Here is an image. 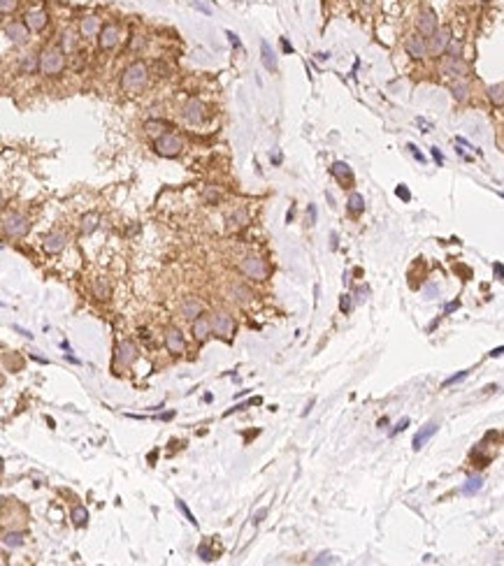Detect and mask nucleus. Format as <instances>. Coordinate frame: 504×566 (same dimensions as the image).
Listing matches in <instances>:
<instances>
[{
    "instance_id": "393cba45",
    "label": "nucleus",
    "mask_w": 504,
    "mask_h": 566,
    "mask_svg": "<svg viewBox=\"0 0 504 566\" xmlns=\"http://www.w3.org/2000/svg\"><path fill=\"white\" fill-rule=\"evenodd\" d=\"M40 68V56H35V54H26L21 58V72L23 75H33L35 70Z\"/></svg>"
},
{
    "instance_id": "c9c22d12",
    "label": "nucleus",
    "mask_w": 504,
    "mask_h": 566,
    "mask_svg": "<svg viewBox=\"0 0 504 566\" xmlns=\"http://www.w3.org/2000/svg\"><path fill=\"white\" fill-rule=\"evenodd\" d=\"M95 297H98V299H109V285H107V283H102V281L95 283Z\"/></svg>"
},
{
    "instance_id": "e433bc0d",
    "label": "nucleus",
    "mask_w": 504,
    "mask_h": 566,
    "mask_svg": "<svg viewBox=\"0 0 504 566\" xmlns=\"http://www.w3.org/2000/svg\"><path fill=\"white\" fill-rule=\"evenodd\" d=\"M230 221L232 223L237 221V225H246V223H249V216H246L244 209H237L235 214H230Z\"/></svg>"
},
{
    "instance_id": "603ef678",
    "label": "nucleus",
    "mask_w": 504,
    "mask_h": 566,
    "mask_svg": "<svg viewBox=\"0 0 504 566\" xmlns=\"http://www.w3.org/2000/svg\"><path fill=\"white\" fill-rule=\"evenodd\" d=\"M193 7H198L200 12H205V14H212V9L207 7L205 2H200V0H195V2H193Z\"/></svg>"
},
{
    "instance_id": "ddd939ff",
    "label": "nucleus",
    "mask_w": 504,
    "mask_h": 566,
    "mask_svg": "<svg viewBox=\"0 0 504 566\" xmlns=\"http://www.w3.org/2000/svg\"><path fill=\"white\" fill-rule=\"evenodd\" d=\"M119 40H121V31H119V26L109 23V26H105V28L100 31L98 44H100V49H114V46L119 44Z\"/></svg>"
},
{
    "instance_id": "6e6552de",
    "label": "nucleus",
    "mask_w": 504,
    "mask_h": 566,
    "mask_svg": "<svg viewBox=\"0 0 504 566\" xmlns=\"http://www.w3.org/2000/svg\"><path fill=\"white\" fill-rule=\"evenodd\" d=\"M407 54L412 56V58H425L428 56V51H430V44L425 42V38L420 35V33H416V35H409L407 38Z\"/></svg>"
},
{
    "instance_id": "4d7b16f0",
    "label": "nucleus",
    "mask_w": 504,
    "mask_h": 566,
    "mask_svg": "<svg viewBox=\"0 0 504 566\" xmlns=\"http://www.w3.org/2000/svg\"><path fill=\"white\" fill-rule=\"evenodd\" d=\"M205 198H207V200H212V202H216V200H219V193H214V188H207Z\"/></svg>"
},
{
    "instance_id": "37998d69",
    "label": "nucleus",
    "mask_w": 504,
    "mask_h": 566,
    "mask_svg": "<svg viewBox=\"0 0 504 566\" xmlns=\"http://www.w3.org/2000/svg\"><path fill=\"white\" fill-rule=\"evenodd\" d=\"M314 564H316V566H321V564H337V559L332 557V555H321V557L314 559Z\"/></svg>"
},
{
    "instance_id": "c03bdc74",
    "label": "nucleus",
    "mask_w": 504,
    "mask_h": 566,
    "mask_svg": "<svg viewBox=\"0 0 504 566\" xmlns=\"http://www.w3.org/2000/svg\"><path fill=\"white\" fill-rule=\"evenodd\" d=\"M14 7H16V0H0V9H2V14H9Z\"/></svg>"
},
{
    "instance_id": "8fccbe9b",
    "label": "nucleus",
    "mask_w": 504,
    "mask_h": 566,
    "mask_svg": "<svg viewBox=\"0 0 504 566\" xmlns=\"http://www.w3.org/2000/svg\"><path fill=\"white\" fill-rule=\"evenodd\" d=\"M430 151H432V158H435V162H437V165H444V156H442V151H439L437 146H432Z\"/></svg>"
},
{
    "instance_id": "2eb2a0df",
    "label": "nucleus",
    "mask_w": 504,
    "mask_h": 566,
    "mask_svg": "<svg viewBox=\"0 0 504 566\" xmlns=\"http://www.w3.org/2000/svg\"><path fill=\"white\" fill-rule=\"evenodd\" d=\"M165 346H168V351L175 353V355L183 353V348H186V341H183L182 329H179V327H168V329H165Z\"/></svg>"
},
{
    "instance_id": "dca6fc26",
    "label": "nucleus",
    "mask_w": 504,
    "mask_h": 566,
    "mask_svg": "<svg viewBox=\"0 0 504 566\" xmlns=\"http://www.w3.org/2000/svg\"><path fill=\"white\" fill-rule=\"evenodd\" d=\"M65 246H68V235H65V232H51V235L45 239L42 248H45L49 255H56V253H61Z\"/></svg>"
},
{
    "instance_id": "20e7f679",
    "label": "nucleus",
    "mask_w": 504,
    "mask_h": 566,
    "mask_svg": "<svg viewBox=\"0 0 504 566\" xmlns=\"http://www.w3.org/2000/svg\"><path fill=\"white\" fill-rule=\"evenodd\" d=\"M182 139L172 135V132H165L163 137L156 139V153L163 156V158H177L182 153Z\"/></svg>"
},
{
    "instance_id": "72a5a7b5",
    "label": "nucleus",
    "mask_w": 504,
    "mask_h": 566,
    "mask_svg": "<svg viewBox=\"0 0 504 566\" xmlns=\"http://www.w3.org/2000/svg\"><path fill=\"white\" fill-rule=\"evenodd\" d=\"M451 93H453V98L456 100H467V93H469V88H467V84H453L451 86Z\"/></svg>"
},
{
    "instance_id": "f3484780",
    "label": "nucleus",
    "mask_w": 504,
    "mask_h": 566,
    "mask_svg": "<svg viewBox=\"0 0 504 566\" xmlns=\"http://www.w3.org/2000/svg\"><path fill=\"white\" fill-rule=\"evenodd\" d=\"M46 23H49V14L42 12V9H38V12H28V14H26V26H28L33 33L45 31Z\"/></svg>"
},
{
    "instance_id": "0eeeda50",
    "label": "nucleus",
    "mask_w": 504,
    "mask_h": 566,
    "mask_svg": "<svg viewBox=\"0 0 504 566\" xmlns=\"http://www.w3.org/2000/svg\"><path fill=\"white\" fill-rule=\"evenodd\" d=\"M137 355H139L137 346H135V341H130V339L121 341L119 348H116V362H119L121 367H130V364L137 360Z\"/></svg>"
},
{
    "instance_id": "6e6d98bb",
    "label": "nucleus",
    "mask_w": 504,
    "mask_h": 566,
    "mask_svg": "<svg viewBox=\"0 0 504 566\" xmlns=\"http://www.w3.org/2000/svg\"><path fill=\"white\" fill-rule=\"evenodd\" d=\"M226 35H228V40H230V44H232V46H239V38H237L235 33H232V31H226Z\"/></svg>"
},
{
    "instance_id": "a18cd8bd",
    "label": "nucleus",
    "mask_w": 504,
    "mask_h": 566,
    "mask_svg": "<svg viewBox=\"0 0 504 566\" xmlns=\"http://www.w3.org/2000/svg\"><path fill=\"white\" fill-rule=\"evenodd\" d=\"M439 295V285H435V283H430V285H425V297L432 299Z\"/></svg>"
},
{
    "instance_id": "f8f14e48",
    "label": "nucleus",
    "mask_w": 504,
    "mask_h": 566,
    "mask_svg": "<svg viewBox=\"0 0 504 566\" xmlns=\"http://www.w3.org/2000/svg\"><path fill=\"white\" fill-rule=\"evenodd\" d=\"M212 327H214V332L219 334V337L223 339H228L232 332H235V321H232V316L230 314H216L214 316V321H212Z\"/></svg>"
},
{
    "instance_id": "79ce46f5",
    "label": "nucleus",
    "mask_w": 504,
    "mask_h": 566,
    "mask_svg": "<svg viewBox=\"0 0 504 566\" xmlns=\"http://www.w3.org/2000/svg\"><path fill=\"white\" fill-rule=\"evenodd\" d=\"M407 427H409V418H402V420L397 422L395 427L390 429V436H395V434H400V432H405Z\"/></svg>"
},
{
    "instance_id": "3c124183",
    "label": "nucleus",
    "mask_w": 504,
    "mask_h": 566,
    "mask_svg": "<svg viewBox=\"0 0 504 566\" xmlns=\"http://www.w3.org/2000/svg\"><path fill=\"white\" fill-rule=\"evenodd\" d=\"M268 515V508H260V511H256V515H253V525H258L263 518Z\"/></svg>"
},
{
    "instance_id": "a878e982",
    "label": "nucleus",
    "mask_w": 504,
    "mask_h": 566,
    "mask_svg": "<svg viewBox=\"0 0 504 566\" xmlns=\"http://www.w3.org/2000/svg\"><path fill=\"white\" fill-rule=\"evenodd\" d=\"M144 130H146V135L149 137H153V139H158V137H163L165 135V123L163 121H146L144 123Z\"/></svg>"
},
{
    "instance_id": "bf43d9fd",
    "label": "nucleus",
    "mask_w": 504,
    "mask_h": 566,
    "mask_svg": "<svg viewBox=\"0 0 504 566\" xmlns=\"http://www.w3.org/2000/svg\"><path fill=\"white\" fill-rule=\"evenodd\" d=\"M500 355H504V346H500V348H493V351H490V358H500Z\"/></svg>"
},
{
    "instance_id": "5701e85b",
    "label": "nucleus",
    "mask_w": 504,
    "mask_h": 566,
    "mask_svg": "<svg viewBox=\"0 0 504 566\" xmlns=\"http://www.w3.org/2000/svg\"><path fill=\"white\" fill-rule=\"evenodd\" d=\"M346 204H349V214H353V216H360L365 211V198L360 193H351Z\"/></svg>"
},
{
    "instance_id": "aec40b11",
    "label": "nucleus",
    "mask_w": 504,
    "mask_h": 566,
    "mask_svg": "<svg viewBox=\"0 0 504 566\" xmlns=\"http://www.w3.org/2000/svg\"><path fill=\"white\" fill-rule=\"evenodd\" d=\"M330 174L335 176V179H339L344 184V188L349 184H353V174H351V167L346 165V162H342V161H337V162H332V167H330Z\"/></svg>"
},
{
    "instance_id": "4c0bfd02",
    "label": "nucleus",
    "mask_w": 504,
    "mask_h": 566,
    "mask_svg": "<svg viewBox=\"0 0 504 566\" xmlns=\"http://www.w3.org/2000/svg\"><path fill=\"white\" fill-rule=\"evenodd\" d=\"M467 369H462V371H458V374H453L451 378H446V381L442 383V388H449V385H453V383H458V381H462V378H467Z\"/></svg>"
},
{
    "instance_id": "c756f323",
    "label": "nucleus",
    "mask_w": 504,
    "mask_h": 566,
    "mask_svg": "<svg viewBox=\"0 0 504 566\" xmlns=\"http://www.w3.org/2000/svg\"><path fill=\"white\" fill-rule=\"evenodd\" d=\"M70 518L75 522V527H84L86 522H89V511H86V506H75L72 513H70Z\"/></svg>"
},
{
    "instance_id": "2f4dec72",
    "label": "nucleus",
    "mask_w": 504,
    "mask_h": 566,
    "mask_svg": "<svg viewBox=\"0 0 504 566\" xmlns=\"http://www.w3.org/2000/svg\"><path fill=\"white\" fill-rule=\"evenodd\" d=\"M98 223H100L98 214H93V211H91V214H86L84 218H82V232H84V235H91L93 230L98 228Z\"/></svg>"
},
{
    "instance_id": "49530a36",
    "label": "nucleus",
    "mask_w": 504,
    "mask_h": 566,
    "mask_svg": "<svg viewBox=\"0 0 504 566\" xmlns=\"http://www.w3.org/2000/svg\"><path fill=\"white\" fill-rule=\"evenodd\" d=\"M407 149H409V153H412V156H413V158H416L418 162H425V156H423V153H420L413 144H407Z\"/></svg>"
},
{
    "instance_id": "1a4fd4ad",
    "label": "nucleus",
    "mask_w": 504,
    "mask_h": 566,
    "mask_svg": "<svg viewBox=\"0 0 504 566\" xmlns=\"http://www.w3.org/2000/svg\"><path fill=\"white\" fill-rule=\"evenodd\" d=\"M451 40H453V35H451V28H449V26H444V28H437L435 35L430 38V51H432V54H437V56L444 54V51L449 49Z\"/></svg>"
},
{
    "instance_id": "de8ad7c7",
    "label": "nucleus",
    "mask_w": 504,
    "mask_h": 566,
    "mask_svg": "<svg viewBox=\"0 0 504 566\" xmlns=\"http://www.w3.org/2000/svg\"><path fill=\"white\" fill-rule=\"evenodd\" d=\"M316 204H309V209H307V218H309V225H316Z\"/></svg>"
},
{
    "instance_id": "cd10ccee",
    "label": "nucleus",
    "mask_w": 504,
    "mask_h": 566,
    "mask_svg": "<svg viewBox=\"0 0 504 566\" xmlns=\"http://www.w3.org/2000/svg\"><path fill=\"white\" fill-rule=\"evenodd\" d=\"M488 98L495 107H502L504 105V84H493L488 86Z\"/></svg>"
},
{
    "instance_id": "58836bf2",
    "label": "nucleus",
    "mask_w": 504,
    "mask_h": 566,
    "mask_svg": "<svg viewBox=\"0 0 504 566\" xmlns=\"http://www.w3.org/2000/svg\"><path fill=\"white\" fill-rule=\"evenodd\" d=\"M198 555H200L202 559H205V562H214V557H216L214 552L209 550V545H207V543H202V545L198 548Z\"/></svg>"
},
{
    "instance_id": "c85d7f7f",
    "label": "nucleus",
    "mask_w": 504,
    "mask_h": 566,
    "mask_svg": "<svg viewBox=\"0 0 504 566\" xmlns=\"http://www.w3.org/2000/svg\"><path fill=\"white\" fill-rule=\"evenodd\" d=\"M232 295H235V299L239 302V304H246V302H251V299H253L251 288H246V285H242V283L232 285Z\"/></svg>"
},
{
    "instance_id": "f257e3e1",
    "label": "nucleus",
    "mask_w": 504,
    "mask_h": 566,
    "mask_svg": "<svg viewBox=\"0 0 504 566\" xmlns=\"http://www.w3.org/2000/svg\"><path fill=\"white\" fill-rule=\"evenodd\" d=\"M146 79H149V68L142 61H135L123 70L121 88L126 93H139L146 86Z\"/></svg>"
},
{
    "instance_id": "a211bd4d",
    "label": "nucleus",
    "mask_w": 504,
    "mask_h": 566,
    "mask_svg": "<svg viewBox=\"0 0 504 566\" xmlns=\"http://www.w3.org/2000/svg\"><path fill=\"white\" fill-rule=\"evenodd\" d=\"M437 429H439V425H437V422H428V425H425V427L420 429L418 434L413 436V441H412L413 450H420V448H423V445L428 444L430 439H432V436L437 434Z\"/></svg>"
},
{
    "instance_id": "412c9836",
    "label": "nucleus",
    "mask_w": 504,
    "mask_h": 566,
    "mask_svg": "<svg viewBox=\"0 0 504 566\" xmlns=\"http://www.w3.org/2000/svg\"><path fill=\"white\" fill-rule=\"evenodd\" d=\"M100 19L98 16H84L82 19V23H79V33L84 35V38H93V35H100Z\"/></svg>"
},
{
    "instance_id": "09e8293b",
    "label": "nucleus",
    "mask_w": 504,
    "mask_h": 566,
    "mask_svg": "<svg viewBox=\"0 0 504 566\" xmlns=\"http://www.w3.org/2000/svg\"><path fill=\"white\" fill-rule=\"evenodd\" d=\"M449 56H460V42H458V40H451V44H449Z\"/></svg>"
},
{
    "instance_id": "864d4df0",
    "label": "nucleus",
    "mask_w": 504,
    "mask_h": 566,
    "mask_svg": "<svg viewBox=\"0 0 504 566\" xmlns=\"http://www.w3.org/2000/svg\"><path fill=\"white\" fill-rule=\"evenodd\" d=\"M458 306H460V302H458V299H456V302H449V304L444 306V314H451V311H456Z\"/></svg>"
},
{
    "instance_id": "f704fd0d",
    "label": "nucleus",
    "mask_w": 504,
    "mask_h": 566,
    "mask_svg": "<svg viewBox=\"0 0 504 566\" xmlns=\"http://www.w3.org/2000/svg\"><path fill=\"white\" fill-rule=\"evenodd\" d=\"M61 38H63V40H61V42H63V44H61V46H63V51H72V49L77 46V40H75V35H72L70 31H65V33L61 35Z\"/></svg>"
},
{
    "instance_id": "e2e57ef3",
    "label": "nucleus",
    "mask_w": 504,
    "mask_h": 566,
    "mask_svg": "<svg viewBox=\"0 0 504 566\" xmlns=\"http://www.w3.org/2000/svg\"><path fill=\"white\" fill-rule=\"evenodd\" d=\"M502 198H504V193H502Z\"/></svg>"
},
{
    "instance_id": "7c9ffc66",
    "label": "nucleus",
    "mask_w": 504,
    "mask_h": 566,
    "mask_svg": "<svg viewBox=\"0 0 504 566\" xmlns=\"http://www.w3.org/2000/svg\"><path fill=\"white\" fill-rule=\"evenodd\" d=\"M2 545H5L7 550H9V548L14 550V548L23 545V534H19V531H7V534L2 536Z\"/></svg>"
},
{
    "instance_id": "a19ab883",
    "label": "nucleus",
    "mask_w": 504,
    "mask_h": 566,
    "mask_svg": "<svg viewBox=\"0 0 504 566\" xmlns=\"http://www.w3.org/2000/svg\"><path fill=\"white\" fill-rule=\"evenodd\" d=\"M339 311H342V314H349V311H351V295H342V299H339Z\"/></svg>"
},
{
    "instance_id": "9d476101",
    "label": "nucleus",
    "mask_w": 504,
    "mask_h": 566,
    "mask_svg": "<svg viewBox=\"0 0 504 566\" xmlns=\"http://www.w3.org/2000/svg\"><path fill=\"white\" fill-rule=\"evenodd\" d=\"M183 119L188 123H193V125L202 123L205 121V105H202L198 98H191L186 105H183Z\"/></svg>"
},
{
    "instance_id": "39448f33",
    "label": "nucleus",
    "mask_w": 504,
    "mask_h": 566,
    "mask_svg": "<svg viewBox=\"0 0 504 566\" xmlns=\"http://www.w3.org/2000/svg\"><path fill=\"white\" fill-rule=\"evenodd\" d=\"M242 272H244L246 276H251V279H258V281H263V279H268V265H265V260H260L258 255H246L244 260H242Z\"/></svg>"
},
{
    "instance_id": "052dcab7",
    "label": "nucleus",
    "mask_w": 504,
    "mask_h": 566,
    "mask_svg": "<svg viewBox=\"0 0 504 566\" xmlns=\"http://www.w3.org/2000/svg\"><path fill=\"white\" fill-rule=\"evenodd\" d=\"M367 288H358V302H363V299H367Z\"/></svg>"
},
{
    "instance_id": "423d86ee",
    "label": "nucleus",
    "mask_w": 504,
    "mask_h": 566,
    "mask_svg": "<svg viewBox=\"0 0 504 566\" xmlns=\"http://www.w3.org/2000/svg\"><path fill=\"white\" fill-rule=\"evenodd\" d=\"M442 72L449 77H456V79H462V77H467L469 68H467V63L460 56H446L442 63Z\"/></svg>"
},
{
    "instance_id": "13d9d810",
    "label": "nucleus",
    "mask_w": 504,
    "mask_h": 566,
    "mask_svg": "<svg viewBox=\"0 0 504 566\" xmlns=\"http://www.w3.org/2000/svg\"><path fill=\"white\" fill-rule=\"evenodd\" d=\"M281 46H283V51H286V54H293V46H290V42L286 38H281Z\"/></svg>"
},
{
    "instance_id": "6ab92c4d",
    "label": "nucleus",
    "mask_w": 504,
    "mask_h": 566,
    "mask_svg": "<svg viewBox=\"0 0 504 566\" xmlns=\"http://www.w3.org/2000/svg\"><path fill=\"white\" fill-rule=\"evenodd\" d=\"M214 332V327H212V321L209 318H205V316H198L195 318V323H193V337H195V341H205L209 334Z\"/></svg>"
},
{
    "instance_id": "473e14b6",
    "label": "nucleus",
    "mask_w": 504,
    "mask_h": 566,
    "mask_svg": "<svg viewBox=\"0 0 504 566\" xmlns=\"http://www.w3.org/2000/svg\"><path fill=\"white\" fill-rule=\"evenodd\" d=\"M177 508H179V511L183 513V518H186V520L191 522L193 527H198V520H195V515L191 513V508L186 506V501H183V499H177Z\"/></svg>"
},
{
    "instance_id": "680f3d73",
    "label": "nucleus",
    "mask_w": 504,
    "mask_h": 566,
    "mask_svg": "<svg viewBox=\"0 0 504 566\" xmlns=\"http://www.w3.org/2000/svg\"><path fill=\"white\" fill-rule=\"evenodd\" d=\"M418 125L420 128H425V132H430V128H432V125H430L428 121H423V119H418Z\"/></svg>"
},
{
    "instance_id": "4468645a",
    "label": "nucleus",
    "mask_w": 504,
    "mask_h": 566,
    "mask_svg": "<svg viewBox=\"0 0 504 566\" xmlns=\"http://www.w3.org/2000/svg\"><path fill=\"white\" fill-rule=\"evenodd\" d=\"M31 33L33 31L26 26V23H9L7 28H5V35H7V40L12 44H23V42H28Z\"/></svg>"
},
{
    "instance_id": "bb28decb",
    "label": "nucleus",
    "mask_w": 504,
    "mask_h": 566,
    "mask_svg": "<svg viewBox=\"0 0 504 566\" xmlns=\"http://www.w3.org/2000/svg\"><path fill=\"white\" fill-rule=\"evenodd\" d=\"M481 487H483V478L481 476H472V478H467V483L462 485V494L472 497V494H476Z\"/></svg>"
},
{
    "instance_id": "5fc2aeb1",
    "label": "nucleus",
    "mask_w": 504,
    "mask_h": 566,
    "mask_svg": "<svg viewBox=\"0 0 504 566\" xmlns=\"http://www.w3.org/2000/svg\"><path fill=\"white\" fill-rule=\"evenodd\" d=\"M493 269H495L497 279H500V281H504V267H502V265H500V262H495V265H493Z\"/></svg>"
},
{
    "instance_id": "4be33fe9",
    "label": "nucleus",
    "mask_w": 504,
    "mask_h": 566,
    "mask_svg": "<svg viewBox=\"0 0 504 566\" xmlns=\"http://www.w3.org/2000/svg\"><path fill=\"white\" fill-rule=\"evenodd\" d=\"M260 54H263V65H265V70L276 72V56H275V51H272V46H270L265 40L260 42Z\"/></svg>"
},
{
    "instance_id": "b1692460",
    "label": "nucleus",
    "mask_w": 504,
    "mask_h": 566,
    "mask_svg": "<svg viewBox=\"0 0 504 566\" xmlns=\"http://www.w3.org/2000/svg\"><path fill=\"white\" fill-rule=\"evenodd\" d=\"M200 311H202V304H200V299H186L182 306V314L186 316V318H198Z\"/></svg>"
},
{
    "instance_id": "7ed1b4c3",
    "label": "nucleus",
    "mask_w": 504,
    "mask_h": 566,
    "mask_svg": "<svg viewBox=\"0 0 504 566\" xmlns=\"http://www.w3.org/2000/svg\"><path fill=\"white\" fill-rule=\"evenodd\" d=\"M2 230L7 237H23L28 230H31V223L23 214H16V211H5L2 214Z\"/></svg>"
},
{
    "instance_id": "ea45409f",
    "label": "nucleus",
    "mask_w": 504,
    "mask_h": 566,
    "mask_svg": "<svg viewBox=\"0 0 504 566\" xmlns=\"http://www.w3.org/2000/svg\"><path fill=\"white\" fill-rule=\"evenodd\" d=\"M395 195H397L400 200H405V202H409V200H412V193H409V188H407L405 184L397 186V188H395Z\"/></svg>"
},
{
    "instance_id": "9b49d317",
    "label": "nucleus",
    "mask_w": 504,
    "mask_h": 566,
    "mask_svg": "<svg viewBox=\"0 0 504 566\" xmlns=\"http://www.w3.org/2000/svg\"><path fill=\"white\" fill-rule=\"evenodd\" d=\"M416 26H418V33L423 35V38H432L435 31H437V14L432 12V9H423V12L418 14Z\"/></svg>"
},
{
    "instance_id": "f03ea898",
    "label": "nucleus",
    "mask_w": 504,
    "mask_h": 566,
    "mask_svg": "<svg viewBox=\"0 0 504 566\" xmlns=\"http://www.w3.org/2000/svg\"><path fill=\"white\" fill-rule=\"evenodd\" d=\"M65 68V51L63 46H45L40 51V72L42 75H58Z\"/></svg>"
}]
</instances>
